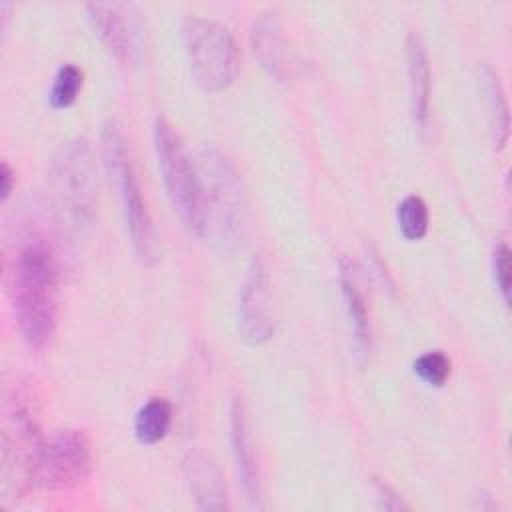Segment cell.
Segmentation results:
<instances>
[{
    "label": "cell",
    "mask_w": 512,
    "mask_h": 512,
    "mask_svg": "<svg viewBox=\"0 0 512 512\" xmlns=\"http://www.w3.org/2000/svg\"><path fill=\"white\" fill-rule=\"evenodd\" d=\"M88 20L106 46V50L122 64H128L138 54V14L132 4L122 2H92L86 6Z\"/></svg>",
    "instance_id": "8"
},
{
    "label": "cell",
    "mask_w": 512,
    "mask_h": 512,
    "mask_svg": "<svg viewBox=\"0 0 512 512\" xmlns=\"http://www.w3.org/2000/svg\"><path fill=\"white\" fill-rule=\"evenodd\" d=\"M82 70L76 64H62L52 80L48 102L54 110L70 108L82 90Z\"/></svg>",
    "instance_id": "17"
},
{
    "label": "cell",
    "mask_w": 512,
    "mask_h": 512,
    "mask_svg": "<svg viewBox=\"0 0 512 512\" xmlns=\"http://www.w3.org/2000/svg\"><path fill=\"white\" fill-rule=\"evenodd\" d=\"M102 144H104V158H106L108 172L118 186L132 250L142 264H154L160 256L158 236H156L152 218L148 214L146 202L142 198L134 166L130 162L126 138L122 130L116 126V122H108L104 126Z\"/></svg>",
    "instance_id": "3"
},
{
    "label": "cell",
    "mask_w": 512,
    "mask_h": 512,
    "mask_svg": "<svg viewBox=\"0 0 512 512\" xmlns=\"http://www.w3.org/2000/svg\"><path fill=\"white\" fill-rule=\"evenodd\" d=\"M56 182L70 214L76 220H88L94 206L96 182L86 140H74L62 146V152L56 158Z\"/></svg>",
    "instance_id": "7"
},
{
    "label": "cell",
    "mask_w": 512,
    "mask_h": 512,
    "mask_svg": "<svg viewBox=\"0 0 512 512\" xmlns=\"http://www.w3.org/2000/svg\"><path fill=\"white\" fill-rule=\"evenodd\" d=\"M398 228L406 240H420L428 232V206L426 202L410 194L398 204Z\"/></svg>",
    "instance_id": "18"
},
{
    "label": "cell",
    "mask_w": 512,
    "mask_h": 512,
    "mask_svg": "<svg viewBox=\"0 0 512 512\" xmlns=\"http://www.w3.org/2000/svg\"><path fill=\"white\" fill-rule=\"evenodd\" d=\"M12 188H14V172L8 166V162H2L0 164V198H2V202L8 200Z\"/></svg>",
    "instance_id": "21"
},
{
    "label": "cell",
    "mask_w": 512,
    "mask_h": 512,
    "mask_svg": "<svg viewBox=\"0 0 512 512\" xmlns=\"http://www.w3.org/2000/svg\"><path fill=\"white\" fill-rule=\"evenodd\" d=\"M406 62L412 120L418 130H424L430 116V62L424 40L418 32H410L406 38Z\"/></svg>",
    "instance_id": "13"
},
{
    "label": "cell",
    "mask_w": 512,
    "mask_h": 512,
    "mask_svg": "<svg viewBox=\"0 0 512 512\" xmlns=\"http://www.w3.org/2000/svg\"><path fill=\"white\" fill-rule=\"evenodd\" d=\"M238 330L242 334V340L252 346L268 342L274 334L268 276L260 258H252L242 284L238 306Z\"/></svg>",
    "instance_id": "9"
},
{
    "label": "cell",
    "mask_w": 512,
    "mask_h": 512,
    "mask_svg": "<svg viewBox=\"0 0 512 512\" xmlns=\"http://www.w3.org/2000/svg\"><path fill=\"white\" fill-rule=\"evenodd\" d=\"M182 34L194 82L206 92L228 88L240 70V52L230 30L214 20L190 16Z\"/></svg>",
    "instance_id": "4"
},
{
    "label": "cell",
    "mask_w": 512,
    "mask_h": 512,
    "mask_svg": "<svg viewBox=\"0 0 512 512\" xmlns=\"http://www.w3.org/2000/svg\"><path fill=\"white\" fill-rule=\"evenodd\" d=\"M450 366V358L442 350H430L414 360V374L424 384L440 388L450 376Z\"/></svg>",
    "instance_id": "19"
},
{
    "label": "cell",
    "mask_w": 512,
    "mask_h": 512,
    "mask_svg": "<svg viewBox=\"0 0 512 512\" xmlns=\"http://www.w3.org/2000/svg\"><path fill=\"white\" fill-rule=\"evenodd\" d=\"M60 266L52 246L28 240L12 256L8 288L18 330L30 348H44L58 322Z\"/></svg>",
    "instance_id": "1"
},
{
    "label": "cell",
    "mask_w": 512,
    "mask_h": 512,
    "mask_svg": "<svg viewBox=\"0 0 512 512\" xmlns=\"http://www.w3.org/2000/svg\"><path fill=\"white\" fill-rule=\"evenodd\" d=\"M250 40L260 66L276 80H282L288 72V44L280 18L274 10L258 14L252 24Z\"/></svg>",
    "instance_id": "12"
},
{
    "label": "cell",
    "mask_w": 512,
    "mask_h": 512,
    "mask_svg": "<svg viewBox=\"0 0 512 512\" xmlns=\"http://www.w3.org/2000/svg\"><path fill=\"white\" fill-rule=\"evenodd\" d=\"M184 476L200 510H226L228 492L218 464L206 452L194 448L182 460Z\"/></svg>",
    "instance_id": "10"
},
{
    "label": "cell",
    "mask_w": 512,
    "mask_h": 512,
    "mask_svg": "<svg viewBox=\"0 0 512 512\" xmlns=\"http://www.w3.org/2000/svg\"><path fill=\"white\" fill-rule=\"evenodd\" d=\"M92 444L84 430L66 428L46 438L38 456L36 482L48 490H70L92 470Z\"/></svg>",
    "instance_id": "6"
},
{
    "label": "cell",
    "mask_w": 512,
    "mask_h": 512,
    "mask_svg": "<svg viewBox=\"0 0 512 512\" xmlns=\"http://www.w3.org/2000/svg\"><path fill=\"white\" fill-rule=\"evenodd\" d=\"M480 78H482V92L486 94V102H488L494 142L498 148H504L508 142V104H506L502 84L498 80V74L490 66L482 68Z\"/></svg>",
    "instance_id": "16"
},
{
    "label": "cell",
    "mask_w": 512,
    "mask_h": 512,
    "mask_svg": "<svg viewBox=\"0 0 512 512\" xmlns=\"http://www.w3.org/2000/svg\"><path fill=\"white\" fill-rule=\"evenodd\" d=\"M154 150L174 212L190 234L202 236L206 232V208L200 176L178 132L164 116L154 122Z\"/></svg>",
    "instance_id": "2"
},
{
    "label": "cell",
    "mask_w": 512,
    "mask_h": 512,
    "mask_svg": "<svg viewBox=\"0 0 512 512\" xmlns=\"http://www.w3.org/2000/svg\"><path fill=\"white\" fill-rule=\"evenodd\" d=\"M230 444H232V456L236 464L238 482L242 484V490L246 498L252 504H258L260 500V472H258V460H256V448L250 432V420L246 414V408L240 400H234L230 406Z\"/></svg>",
    "instance_id": "11"
},
{
    "label": "cell",
    "mask_w": 512,
    "mask_h": 512,
    "mask_svg": "<svg viewBox=\"0 0 512 512\" xmlns=\"http://www.w3.org/2000/svg\"><path fill=\"white\" fill-rule=\"evenodd\" d=\"M492 266H494V280L502 294V300L508 302L510 300V248L506 242H498L492 258Z\"/></svg>",
    "instance_id": "20"
},
{
    "label": "cell",
    "mask_w": 512,
    "mask_h": 512,
    "mask_svg": "<svg viewBox=\"0 0 512 512\" xmlns=\"http://www.w3.org/2000/svg\"><path fill=\"white\" fill-rule=\"evenodd\" d=\"M340 288L346 304V312L350 318L352 334H354V346L358 354H368L370 350V320H368V308L364 294L358 286L354 266L346 258L340 260Z\"/></svg>",
    "instance_id": "14"
},
{
    "label": "cell",
    "mask_w": 512,
    "mask_h": 512,
    "mask_svg": "<svg viewBox=\"0 0 512 512\" xmlns=\"http://www.w3.org/2000/svg\"><path fill=\"white\" fill-rule=\"evenodd\" d=\"M198 176L206 208V230L212 222L218 234L236 238L244 222V194L234 166L218 150L204 148L198 156Z\"/></svg>",
    "instance_id": "5"
},
{
    "label": "cell",
    "mask_w": 512,
    "mask_h": 512,
    "mask_svg": "<svg viewBox=\"0 0 512 512\" xmlns=\"http://www.w3.org/2000/svg\"><path fill=\"white\" fill-rule=\"evenodd\" d=\"M172 424V406L166 398L148 400L134 418V436L142 444L160 442Z\"/></svg>",
    "instance_id": "15"
}]
</instances>
